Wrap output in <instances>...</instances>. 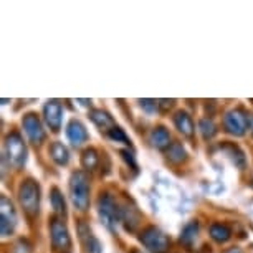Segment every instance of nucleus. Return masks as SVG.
Returning a JSON list of instances; mask_svg holds the SVG:
<instances>
[{
    "instance_id": "nucleus-3",
    "label": "nucleus",
    "mask_w": 253,
    "mask_h": 253,
    "mask_svg": "<svg viewBox=\"0 0 253 253\" xmlns=\"http://www.w3.org/2000/svg\"><path fill=\"white\" fill-rule=\"evenodd\" d=\"M18 200L28 215H37L40 210V185L32 179L23 180L18 187Z\"/></svg>"
},
{
    "instance_id": "nucleus-18",
    "label": "nucleus",
    "mask_w": 253,
    "mask_h": 253,
    "mask_svg": "<svg viewBox=\"0 0 253 253\" xmlns=\"http://www.w3.org/2000/svg\"><path fill=\"white\" fill-rule=\"evenodd\" d=\"M50 156H51V159H53L58 166H66V164H68V161H70L68 149H66V147L61 144V142H58V141L51 144Z\"/></svg>"
},
{
    "instance_id": "nucleus-11",
    "label": "nucleus",
    "mask_w": 253,
    "mask_h": 253,
    "mask_svg": "<svg viewBox=\"0 0 253 253\" xmlns=\"http://www.w3.org/2000/svg\"><path fill=\"white\" fill-rule=\"evenodd\" d=\"M43 114H45V121L46 124L51 127L53 131H60L61 127V114H63V109H61V104L55 99H51L45 104V109H43Z\"/></svg>"
},
{
    "instance_id": "nucleus-17",
    "label": "nucleus",
    "mask_w": 253,
    "mask_h": 253,
    "mask_svg": "<svg viewBox=\"0 0 253 253\" xmlns=\"http://www.w3.org/2000/svg\"><path fill=\"white\" fill-rule=\"evenodd\" d=\"M167 159L172 164H182L187 159V151H185V147L180 142H172L167 147Z\"/></svg>"
},
{
    "instance_id": "nucleus-2",
    "label": "nucleus",
    "mask_w": 253,
    "mask_h": 253,
    "mask_svg": "<svg viewBox=\"0 0 253 253\" xmlns=\"http://www.w3.org/2000/svg\"><path fill=\"white\" fill-rule=\"evenodd\" d=\"M98 215L108 230L116 232L118 222L121 220V209L118 207V204H116V200L113 199V195H109L106 192L99 195Z\"/></svg>"
},
{
    "instance_id": "nucleus-23",
    "label": "nucleus",
    "mask_w": 253,
    "mask_h": 253,
    "mask_svg": "<svg viewBox=\"0 0 253 253\" xmlns=\"http://www.w3.org/2000/svg\"><path fill=\"white\" fill-rule=\"evenodd\" d=\"M199 127H200V134H202V137H204L205 141L212 139V137L217 134V126H215V123H213L212 119H209V118L200 119Z\"/></svg>"
},
{
    "instance_id": "nucleus-1",
    "label": "nucleus",
    "mask_w": 253,
    "mask_h": 253,
    "mask_svg": "<svg viewBox=\"0 0 253 253\" xmlns=\"http://www.w3.org/2000/svg\"><path fill=\"white\" fill-rule=\"evenodd\" d=\"M71 202L78 210H86L89 205V177L83 170H76L70 179Z\"/></svg>"
},
{
    "instance_id": "nucleus-13",
    "label": "nucleus",
    "mask_w": 253,
    "mask_h": 253,
    "mask_svg": "<svg viewBox=\"0 0 253 253\" xmlns=\"http://www.w3.org/2000/svg\"><path fill=\"white\" fill-rule=\"evenodd\" d=\"M121 220L124 222V227H126L127 232H136V228L139 227V223H141L139 210L136 207L126 205V207L121 209Z\"/></svg>"
},
{
    "instance_id": "nucleus-7",
    "label": "nucleus",
    "mask_w": 253,
    "mask_h": 253,
    "mask_svg": "<svg viewBox=\"0 0 253 253\" xmlns=\"http://www.w3.org/2000/svg\"><path fill=\"white\" fill-rule=\"evenodd\" d=\"M22 126L33 144H42V141L45 139V129H43V124H42V121L38 119L35 113L25 114L22 119Z\"/></svg>"
},
{
    "instance_id": "nucleus-26",
    "label": "nucleus",
    "mask_w": 253,
    "mask_h": 253,
    "mask_svg": "<svg viewBox=\"0 0 253 253\" xmlns=\"http://www.w3.org/2000/svg\"><path fill=\"white\" fill-rule=\"evenodd\" d=\"M139 104L146 113H156L159 108V101H156V99H141Z\"/></svg>"
},
{
    "instance_id": "nucleus-10",
    "label": "nucleus",
    "mask_w": 253,
    "mask_h": 253,
    "mask_svg": "<svg viewBox=\"0 0 253 253\" xmlns=\"http://www.w3.org/2000/svg\"><path fill=\"white\" fill-rule=\"evenodd\" d=\"M78 235H80V240L83 242L84 248H86V253H101L103 252L101 243H99L98 238L93 235L91 228H89L83 220L78 222Z\"/></svg>"
},
{
    "instance_id": "nucleus-29",
    "label": "nucleus",
    "mask_w": 253,
    "mask_h": 253,
    "mask_svg": "<svg viewBox=\"0 0 253 253\" xmlns=\"http://www.w3.org/2000/svg\"><path fill=\"white\" fill-rule=\"evenodd\" d=\"M247 129L253 134V114H247Z\"/></svg>"
},
{
    "instance_id": "nucleus-12",
    "label": "nucleus",
    "mask_w": 253,
    "mask_h": 253,
    "mask_svg": "<svg viewBox=\"0 0 253 253\" xmlns=\"http://www.w3.org/2000/svg\"><path fill=\"white\" fill-rule=\"evenodd\" d=\"M66 136H68L70 142L73 144L75 147H80L83 142H86L88 139V132H86V127L81 124L78 119H71L68 127H66Z\"/></svg>"
},
{
    "instance_id": "nucleus-8",
    "label": "nucleus",
    "mask_w": 253,
    "mask_h": 253,
    "mask_svg": "<svg viewBox=\"0 0 253 253\" xmlns=\"http://www.w3.org/2000/svg\"><path fill=\"white\" fill-rule=\"evenodd\" d=\"M223 127L233 136H243L247 131V114L240 109H232L223 116Z\"/></svg>"
},
{
    "instance_id": "nucleus-5",
    "label": "nucleus",
    "mask_w": 253,
    "mask_h": 253,
    "mask_svg": "<svg viewBox=\"0 0 253 253\" xmlns=\"http://www.w3.org/2000/svg\"><path fill=\"white\" fill-rule=\"evenodd\" d=\"M7 154L13 167H22L27 161V147L18 132H12L5 139Z\"/></svg>"
},
{
    "instance_id": "nucleus-25",
    "label": "nucleus",
    "mask_w": 253,
    "mask_h": 253,
    "mask_svg": "<svg viewBox=\"0 0 253 253\" xmlns=\"http://www.w3.org/2000/svg\"><path fill=\"white\" fill-rule=\"evenodd\" d=\"M108 136L111 137L113 141H116V142H126V144H129V139H127V136L124 134V131L121 129V127H118V126H114L111 131H108Z\"/></svg>"
},
{
    "instance_id": "nucleus-4",
    "label": "nucleus",
    "mask_w": 253,
    "mask_h": 253,
    "mask_svg": "<svg viewBox=\"0 0 253 253\" xmlns=\"http://www.w3.org/2000/svg\"><path fill=\"white\" fill-rule=\"evenodd\" d=\"M139 240L142 245L152 253H164L169 250V245H170L169 237L156 227H147L146 230H142L139 235Z\"/></svg>"
},
{
    "instance_id": "nucleus-6",
    "label": "nucleus",
    "mask_w": 253,
    "mask_h": 253,
    "mask_svg": "<svg viewBox=\"0 0 253 253\" xmlns=\"http://www.w3.org/2000/svg\"><path fill=\"white\" fill-rule=\"evenodd\" d=\"M17 227V213L13 209L12 200L2 195L0 197V230H2L3 237H8L13 233Z\"/></svg>"
},
{
    "instance_id": "nucleus-30",
    "label": "nucleus",
    "mask_w": 253,
    "mask_h": 253,
    "mask_svg": "<svg viewBox=\"0 0 253 253\" xmlns=\"http://www.w3.org/2000/svg\"><path fill=\"white\" fill-rule=\"evenodd\" d=\"M131 253H141V252H139V250H137V248H134V250H132Z\"/></svg>"
},
{
    "instance_id": "nucleus-27",
    "label": "nucleus",
    "mask_w": 253,
    "mask_h": 253,
    "mask_svg": "<svg viewBox=\"0 0 253 253\" xmlns=\"http://www.w3.org/2000/svg\"><path fill=\"white\" fill-rule=\"evenodd\" d=\"M121 156H123V159L127 162V164H131V167H134V169H136V161H134V156H132V152H129L127 149H124V151H121Z\"/></svg>"
},
{
    "instance_id": "nucleus-28",
    "label": "nucleus",
    "mask_w": 253,
    "mask_h": 253,
    "mask_svg": "<svg viewBox=\"0 0 253 253\" xmlns=\"http://www.w3.org/2000/svg\"><path fill=\"white\" fill-rule=\"evenodd\" d=\"M172 106H174V99H169V101H167V99H161L159 101V108L162 111H166L167 108H172Z\"/></svg>"
},
{
    "instance_id": "nucleus-22",
    "label": "nucleus",
    "mask_w": 253,
    "mask_h": 253,
    "mask_svg": "<svg viewBox=\"0 0 253 253\" xmlns=\"http://www.w3.org/2000/svg\"><path fill=\"white\" fill-rule=\"evenodd\" d=\"M98 152L93 149V147H88V149L83 151V156H81V164H83V167L86 170H93L94 167L98 166Z\"/></svg>"
},
{
    "instance_id": "nucleus-20",
    "label": "nucleus",
    "mask_w": 253,
    "mask_h": 253,
    "mask_svg": "<svg viewBox=\"0 0 253 253\" xmlns=\"http://www.w3.org/2000/svg\"><path fill=\"white\" fill-rule=\"evenodd\" d=\"M197 232H199V223L190 222L189 225L184 227L182 233H180V242H182L185 247H192V243L195 242V238H197Z\"/></svg>"
},
{
    "instance_id": "nucleus-21",
    "label": "nucleus",
    "mask_w": 253,
    "mask_h": 253,
    "mask_svg": "<svg viewBox=\"0 0 253 253\" xmlns=\"http://www.w3.org/2000/svg\"><path fill=\"white\" fill-rule=\"evenodd\" d=\"M50 202H51V207L56 213H60V215H66V205H65V199L63 195H61L60 189L53 187L50 192Z\"/></svg>"
},
{
    "instance_id": "nucleus-16",
    "label": "nucleus",
    "mask_w": 253,
    "mask_h": 253,
    "mask_svg": "<svg viewBox=\"0 0 253 253\" xmlns=\"http://www.w3.org/2000/svg\"><path fill=\"white\" fill-rule=\"evenodd\" d=\"M89 118H91V121L96 124L99 129H108L111 131L114 127V123H113V118L109 116L106 111H103V109H93L91 113H89Z\"/></svg>"
},
{
    "instance_id": "nucleus-24",
    "label": "nucleus",
    "mask_w": 253,
    "mask_h": 253,
    "mask_svg": "<svg viewBox=\"0 0 253 253\" xmlns=\"http://www.w3.org/2000/svg\"><path fill=\"white\" fill-rule=\"evenodd\" d=\"M223 151H225L227 154L232 157L233 164L238 166L240 169H243V167H245V156H243V152H242L240 149H238L237 146H233V144H225V146H223Z\"/></svg>"
},
{
    "instance_id": "nucleus-14",
    "label": "nucleus",
    "mask_w": 253,
    "mask_h": 253,
    "mask_svg": "<svg viewBox=\"0 0 253 253\" xmlns=\"http://www.w3.org/2000/svg\"><path fill=\"white\" fill-rule=\"evenodd\" d=\"M174 124H175V127L179 129V132H182L184 136H187V137H192L194 136V123H192V118L189 116L185 111H179V113H175V116H174Z\"/></svg>"
},
{
    "instance_id": "nucleus-9",
    "label": "nucleus",
    "mask_w": 253,
    "mask_h": 253,
    "mask_svg": "<svg viewBox=\"0 0 253 253\" xmlns=\"http://www.w3.org/2000/svg\"><path fill=\"white\" fill-rule=\"evenodd\" d=\"M50 233H51V243H53L55 248H70L71 245L70 232L63 223V220L53 218L50 223Z\"/></svg>"
},
{
    "instance_id": "nucleus-15",
    "label": "nucleus",
    "mask_w": 253,
    "mask_h": 253,
    "mask_svg": "<svg viewBox=\"0 0 253 253\" xmlns=\"http://www.w3.org/2000/svg\"><path fill=\"white\" fill-rule=\"evenodd\" d=\"M149 139H151V144L157 147V149H166V147L170 146V134H169V131L162 126H157L152 129Z\"/></svg>"
},
{
    "instance_id": "nucleus-19",
    "label": "nucleus",
    "mask_w": 253,
    "mask_h": 253,
    "mask_svg": "<svg viewBox=\"0 0 253 253\" xmlns=\"http://www.w3.org/2000/svg\"><path fill=\"white\" fill-rule=\"evenodd\" d=\"M210 237L218 243H225L232 237V230L225 223H212V227H210Z\"/></svg>"
}]
</instances>
